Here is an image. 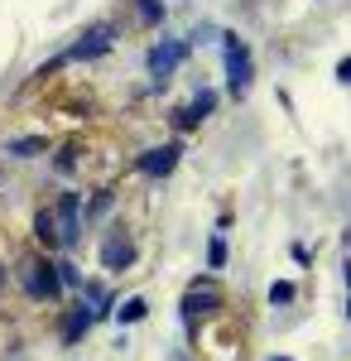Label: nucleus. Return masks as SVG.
<instances>
[{
    "mask_svg": "<svg viewBox=\"0 0 351 361\" xmlns=\"http://www.w3.org/2000/svg\"><path fill=\"white\" fill-rule=\"evenodd\" d=\"M34 241L44 250H63V241H58V217H54V207H39L34 212Z\"/></svg>",
    "mask_w": 351,
    "mask_h": 361,
    "instance_id": "10",
    "label": "nucleus"
},
{
    "mask_svg": "<svg viewBox=\"0 0 351 361\" xmlns=\"http://www.w3.org/2000/svg\"><path fill=\"white\" fill-rule=\"evenodd\" d=\"M5 154H10V159H39V154H49V135H15V140H5Z\"/></svg>",
    "mask_w": 351,
    "mask_h": 361,
    "instance_id": "11",
    "label": "nucleus"
},
{
    "mask_svg": "<svg viewBox=\"0 0 351 361\" xmlns=\"http://www.w3.org/2000/svg\"><path fill=\"white\" fill-rule=\"evenodd\" d=\"M226 255H231V250H226V231H212V241H207V270H226Z\"/></svg>",
    "mask_w": 351,
    "mask_h": 361,
    "instance_id": "13",
    "label": "nucleus"
},
{
    "mask_svg": "<svg viewBox=\"0 0 351 361\" xmlns=\"http://www.w3.org/2000/svg\"><path fill=\"white\" fill-rule=\"evenodd\" d=\"M212 111H216V92H197L183 111H173V126H178V130H197Z\"/></svg>",
    "mask_w": 351,
    "mask_h": 361,
    "instance_id": "9",
    "label": "nucleus"
},
{
    "mask_svg": "<svg viewBox=\"0 0 351 361\" xmlns=\"http://www.w3.org/2000/svg\"><path fill=\"white\" fill-rule=\"evenodd\" d=\"M337 82L351 87V54H347V58H337Z\"/></svg>",
    "mask_w": 351,
    "mask_h": 361,
    "instance_id": "20",
    "label": "nucleus"
},
{
    "mask_svg": "<svg viewBox=\"0 0 351 361\" xmlns=\"http://www.w3.org/2000/svg\"><path fill=\"white\" fill-rule=\"evenodd\" d=\"M20 284H25L29 299H39V304H54L58 294H63L58 270H54L49 255H25V260H20Z\"/></svg>",
    "mask_w": 351,
    "mask_h": 361,
    "instance_id": "3",
    "label": "nucleus"
},
{
    "mask_svg": "<svg viewBox=\"0 0 351 361\" xmlns=\"http://www.w3.org/2000/svg\"><path fill=\"white\" fill-rule=\"evenodd\" d=\"M78 164H82V149H78V145H63V149H58V159H54V169L68 178V173H78Z\"/></svg>",
    "mask_w": 351,
    "mask_h": 361,
    "instance_id": "18",
    "label": "nucleus"
},
{
    "mask_svg": "<svg viewBox=\"0 0 351 361\" xmlns=\"http://www.w3.org/2000/svg\"><path fill=\"white\" fill-rule=\"evenodd\" d=\"M54 270H58V284H63V289H82V270L73 260H54Z\"/></svg>",
    "mask_w": 351,
    "mask_h": 361,
    "instance_id": "19",
    "label": "nucleus"
},
{
    "mask_svg": "<svg viewBox=\"0 0 351 361\" xmlns=\"http://www.w3.org/2000/svg\"><path fill=\"white\" fill-rule=\"evenodd\" d=\"M92 323H97V318H92V308H87V304H78L73 313H68V318H63V342H68V347H73V342H82Z\"/></svg>",
    "mask_w": 351,
    "mask_h": 361,
    "instance_id": "12",
    "label": "nucleus"
},
{
    "mask_svg": "<svg viewBox=\"0 0 351 361\" xmlns=\"http://www.w3.org/2000/svg\"><path fill=\"white\" fill-rule=\"evenodd\" d=\"M135 5V15H140V25H164V0H130Z\"/></svg>",
    "mask_w": 351,
    "mask_h": 361,
    "instance_id": "15",
    "label": "nucleus"
},
{
    "mask_svg": "<svg viewBox=\"0 0 351 361\" xmlns=\"http://www.w3.org/2000/svg\"><path fill=\"white\" fill-rule=\"evenodd\" d=\"M188 54H192V44L188 39H178V34H164L159 44L149 49V58H144V68H149V78H154V87H164L183 63H188Z\"/></svg>",
    "mask_w": 351,
    "mask_h": 361,
    "instance_id": "4",
    "label": "nucleus"
},
{
    "mask_svg": "<svg viewBox=\"0 0 351 361\" xmlns=\"http://www.w3.org/2000/svg\"><path fill=\"white\" fill-rule=\"evenodd\" d=\"M270 361H294V357H270Z\"/></svg>",
    "mask_w": 351,
    "mask_h": 361,
    "instance_id": "22",
    "label": "nucleus"
},
{
    "mask_svg": "<svg viewBox=\"0 0 351 361\" xmlns=\"http://www.w3.org/2000/svg\"><path fill=\"white\" fill-rule=\"evenodd\" d=\"M111 207H116V193H111V188H101V193L92 197V202H82V212H87V222H97V217H106Z\"/></svg>",
    "mask_w": 351,
    "mask_h": 361,
    "instance_id": "16",
    "label": "nucleus"
},
{
    "mask_svg": "<svg viewBox=\"0 0 351 361\" xmlns=\"http://www.w3.org/2000/svg\"><path fill=\"white\" fill-rule=\"evenodd\" d=\"M221 308V289H216V279L212 275H197L188 284V294H183V323H197V313H216Z\"/></svg>",
    "mask_w": 351,
    "mask_h": 361,
    "instance_id": "6",
    "label": "nucleus"
},
{
    "mask_svg": "<svg viewBox=\"0 0 351 361\" xmlns=\"http://www.w3.org/2000/svg\"><path fill=\"white\" fill-rule=\"evenodd\" d=\"M111 49H116V25H111V20H97V25H87L78 34V44H73V49H63L54 63H44V68H39V78H49L54 68H63V63H97V58H106Z\"/></svg>",
    "mask_w": 351,
    "mask_h": 361,
    "instance_id": "1",
    "label": "nucleus"
},
{
    "mask_svg": "<svg viewBox=\"0 0 351 361\" xmlns=\"http://www.w3.org/2000/svg\"><path fill=\"white\" fill-rule=\"evenodd\" d=\"M294 299H298V284H294V279H274V284H270V304L274 308L294 304Z\"/></svg>",
    "mask_w": 351,
    "mask_h": 361,
    "instance_id": "17",
    "label": "nucleus"
},
{
    "mask_svg": "<svg viewBox=\"0 0 351 361\" xmlns=\"http://www.w3.org/2000/svg\"><path fill=\"white\" fill-rule=\"evenodd\" d=\"M178 159H183V145H178V140H168V145L144 149V154L135 159V169L144 173V178H168V173L178 169Z\"/></svg>",
    "mask_w": 351,
    "mask_h": 361,
    "instance_id": "7",
    "label": "nucleus"
},
{
    "mask_svg": "<svg viewBox=\"0 0 351 361\" xmlns=\"http://www.w3.org/2000/svg\"><path fill=\"white\" fill-rule=\"evenodd\" d=\"M347 318H351V284H347Z\"/></svg>",
    "mask_w": 351,
    "mask_h": 361,
    "instance_id": "21",
    "label": "nucleus"
},
{
    "mask_svg": "<svg viewBox=\"0 0 351 361\" xmlns=\"http://www.w3.org/2000/svg\"><path fill=\"white\" fill-rule=\"evenodd\" d=\"M130 265H135V241H130L125 231H111L106 241H101V270L121 275V270H130Z\"/></svg>",
    "mask_w": 351,
    "mask_h": 361,
    "instance_id": "8",
    "label": "nucleus"
},
{
    "mask_svg": "<svg viewBox=\"0 0 351 361\" xmlns=\"http://www.w3.org/2000/svg\"><path fill=\"white\" fill-rule=\"evenodd\" d=\"M49 207H54V217H58V241H63V250H73L82 241V193L78 188H63Z\"/></svg>",
    "mask_w": 351,
    "mask_h": 361,
    "instance_id": "5",
    "label": "nucleus"
},
{
    "mask_svg": "<svg viewBox=\"0 0 351 361\" xmlns=\"http://www.w3.org/2000/svg\"><path fill=\"white\" fill-rule=\"evenodd\" d=\"M221 58H226V97H236L241 102L250 82H255V58H250V44H245L241 34H221Z\"/></svg>",
    "mask_w": 351,
    "mask_h": 361,
    "instance_id": "2",
    "label": "nucleus"
},
{
    "mask_svg": "<svg viewBox=\"0 0 351 361\" xmlns=\"http://www.w3.org/2000/svg\"><path fill=\"white\" fill-rule=\"evenodd\" d=\"M144 313H149V304H144V299H125V304H116V323H121V328H130V323H140V318H144Z\"/></svg>",
    "mask_w": 351,
    "mask_h": 361,
    "instance_id": "14",
    "label": "nucleus"
}]
</instances>
